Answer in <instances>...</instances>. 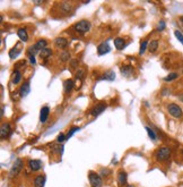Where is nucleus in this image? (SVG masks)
<instances>
[{"label": "nucleus", "instance_id": "obj_12", "mask_svg": "<svg viewBox=\"0 0 183 187\" xmlns=\"http://www.w3.org/2000/svg\"><path fill=\"white\" fill-rule=\"evenodd\" d=\"M33 184H34L35 187H43L45 184V176L44 175H37L33 179Z\"/></svg>", "mask_w": 183, "mask_h": 187}, {"label": "nucleus", "instance_id": "obj_42", "mask_svg": "<svg viewBox=\"0 0 183 187\" xmlns=\"http://www.w3.org/2000/svg\"><path fill=\"white\" fill-rule=\"evenodd\" d=\"M182 155H183V150H182Z\"/></svg>", "mask_w": 183, "mask_h": 187}, {"label": "nucleus", "instance_id": "obj_22", "mask_svg": "<svg viewBox=\"0 0 183 187\" xmlns=\"http://www.w3.org/2000/svg\"><path fill=\"white\" fill-rule=\"evenodd\" d=\"M51 56H52L51 49L45 48V49H43V50L40 51V57H41V59H48V58H50Z\"/></svg>", "mask_w": 183, "mask_h": 187}, {"label": "nucleus", "instance_id": "obj_23", "mask_svg": "<svg viewBox=\"0 0 183 187\" xmlns=\"http://www.w3.org/2000/svg\"><path fill=\"white\" fill-rule=\"evenodd\" d=\"M114 47L118 50H122L125 47V41L121 38H116V39H114Z\"/></svg>", "mask_w": 183, "mask_h": 187}, {"label": "nucleus", "instance_id": "obj_16", "mask_svg": "<svg viewBox=\"0 0 183 187\" xmlns=\"http://www.w3.org/2000/svg\"><path fill=\"white\" fill-rule=\"evenodd\" d=\"M54 44L60 49H66L68 47V40L64 39V38H57L54 40Z\"/></svg>", "mask_w": 183, "mask_h": 187}, {"label": "nucleus", "instance_id": "obj_20", "mask_svg": "<svg viewBox=\"0 0 183 187\" xmlns=\"http://www.w3.org/2000/svg\"><path fill=\"white\" fill-rule=\"evenodd\" d=\"M20 81H22V74H20V71H18V69L14 71L13 76H11V83L16 85V84H18Z\"/></svg>", "mask_w": 183, "mask_h": 187}, {"label": "nucleus", "instance_id": "obj_37", "mask_svg": "<svg viewBox=\"0 0 183 187\" xmlns=\"http://www.w3.org/2000/svg\"><path fill=\"white\" fill-rule=\"evenodd\" d=\"M25 64H26L25 60H20V62L16 65V68H18V67H23V66H25Z\"/></svg>", "mask_w": 183, "mask_h": 187}, {"label": "nucleus", "instance_id": "obj_33", "mask_svg": "<svg viewBox=\"0 0 183 187\" xmlns=\"http://www.w3.org/2000/svg\"><path fill=\"white\" fill-rule=\"evenodd\" d=\"M110 174H111V171L109 169H101V176L102 177H107Z\"/></svg>", "mask_w": 183, "mask_h": 187}, {"label": "nucleus", "instance_id": "obj_28", "mask_svg": "<svg viewBox=\"0 0 183 187\" xmlns=\"http://www.w3.org/2000/svg\"><path fill=\"white\" fill-rule=\"evenodd\" d=\"M177 76H179V75H177L176 73H170L166 77L164 78V81L165 82H172V81H174V80H176Z\"/></svg>", "mask_w": 183, "mask_h": 187}, {"label": "nucleus", "instance_id": "obj_38", "mask_svg": "<svg viewBox=\"0 0 183 187\" xmlns=\"http://www.w3.org/2000/svg\"><path fill=\"white\" fill-rule=\"evenodd\" d=\"M29 60H31V64H33V65L36 64V60H35V57H34V56H29Z\"/></svg>", "mask_w": 183, "mask_h": 187}, {"label": "nucleus", "instance_id": "obj_30", "mask_svg": "<svg viewBox=\"0 0 183 187\" xmlns=\"http://www.w3.org/2000/svg\"><path fill=\"white\" fill-rule=\"evenodd\" d=\"M79 129H81V128H79V127H72V128H71L70 130L68 132L67 135H66V136H67V139H70L71 136H72V134H74L75 132H78Z\"/></svg>", "mask_w": 183, "mask_h": 187}, {"label": "nucleus", "instance_id": "obj_35", "mask_svg": "<svg viewBox=\"0 0 183 187\" xmlns=\"http://www.w3.org/2000/svg\"><path fill=\"white\" fill-rule=\"evenodd\" d=\"M84 75H85V71H78V73L76 74V77H77L78 80H81V78L84 77Z\"/></svg>", "mask_w": 183, "mask_h": 187}, {"label": "nucleus", "instance_id": "obj_6", "mask_svg": "<svg viewBox=\"0 0 183 187\" xmlns=\"http://www.w3.org/2000/svg\"><path fill=\"white\" fill-rule=\"evenodd\" d=\"M106 103H104V102H101V103H97L96 106L93 107V109L90 110V115L93 117H96L98 116L100 113H102L104 110L106 109Z\"/></svg>", "mask_w": 183, "mask_h": 187}, {"label": "nucleus", "instance_id": "obj_25", "mask_svg": "<svg viewBox=\"0 0 183 187\" xmlns=\"http://www.w3.org/2000/svg\"><path fill=\"white\" fill-rule=\"evenodd\" d=\"M20 50L18 49V47H14L13 49H10V51H9V58L13 60V59H15L17 57V56L20 55Z\"/></svg>", "mask_w": 183, "mask_h": 187}, {"label": "nucleus", "instance_id": "obj_8", "mask_svg": "<svg viewBox=\"0 0 183 187\" xmlns=\"http://www.w3.org/2000/svg\"><path fill=\"white\" fill-rule=\"evenodd\" d=\"M11 133V127H10V124L5 123L1 124V127H0V136L1 139H5V137H8Z\"/></svg>", "mask_w": 183, "mask_h": 187}, {"label": "nucleus", "instance_id": "obj_29", "mask_svg": "<svg viewBox=\"0 0 183 187\" xmlns=\"http://www.w3.org/2000/svg\"><path fill=\"white\" fill-rule=\"evenodd\" d=\"M148 44H149V43H148L147 40H145V41L142 42V44H140V50H139V55H144Z\"/></svg>", "mask_w": 183, "mask_h": 187}, {"label": "nucleus", "instance_id": "obj_17", "mask_svg": "<svg viewBox=\"0 0 183 187\" xmlns=\"http://www.w3.org/2000/svg\"><path fill=\"white\" fill-rule=\"evenodd\" d=\"M74 86H75V83L72 80H67V81H64V83H63L64 93L66 94L70 93L71 91H72V89H74Z\"/></svg>", "mask_w": 183, "mask_h": 187}, {"label": "nucleus", "instance_id": "obj_4", "mask_svg": "<svg viewBox=\"0 0 183 187\" xmlns=\"http://www.w3.org/2000/svg\"><path fill=\"white\" fill-rule=\"evenodd\" d=\"M167 111L171 116L174 118H181L183 116V111L180 108V106H177L176 103H170L167 106Z\"/></svg>", "mask_w": 183, "mask_h": 187}, {"label": "nucleus", "instance_id": "obj_13", "mask_svg": "<svg viewBox=\"0 0 183 187\" xmlns=\"http://www.w3.org/2000/svg\"><path fill=\"white\" fill-rule=\"evenodd\" d=\"M127 180H128V175L125 171L121 170L118 174V183L120 186H124V185H127Z\"/></svg>", "mask_w": 183, "mask_h": 187}, {"label": "nucleus", "instance_id": "obj_3", "mask_svg": "<svg viewBox=\"0 0 183 187\" xmlns=\"http://www.w3.org/2000/svg\"><path fill=\"white\" fill-rule=\"evenodd\" d=\"M22 170H23V160L22 159H17L9 171V178L10 179H14V178L20 175V172Z\"/></svg>", "mask_w": 183, "mask_h": 187}, {"label": "nucleus", "instance_id": "obj_24", "mask_svg": "<svg viewBox=\"0 0 183 187\" xmlns=\"http://www.w3.org/2000/svg\"><path fill=\"white\" fill-rule=\"evenodd\" d=\"M158 49V41L157 40H153V41H150V43L148 44V50H149V52H155L156 50Z\"/></svg>", "mask_w": 183, "mask_h": 187}, {"label": "nucleus", "instance_id": "obj_5", "mask_svg": "<svg viewBox=\"0 0 183 187\" xmlns=\"http://www.w3.org/2000/svg\"><path fill=\"white\" fill-rule=\"evenodd\" d=\"M88 179H89V184L92 187H101V185H102V177L98 174L94 172V171L89 172Z\"/></svg>", "mask_w": 183, "mask_h": 187}, {"label": "nucleus", "instance_id": "obj_1", "mask_svg": "<svg viewBox=\"0 0 183 187\" xmlns=\"http://www.w3.org/2000/svg\"><path fill=\"white\" fill-rule=\"evenodd\" d=\"M171 155H172V150L167 146H162L155 152V159L158 162H165L167 160H170Z\"/></svg>", "mask_w": 183, "mask_h": 187}, {"label": "nucleus", "instance_id": "obj_34", "mask_svg": "<svg viewBox=\"0 0 183 187\" xmlns=\"http://www.w3.org/2000/svg\"><path fill=\"white\" fill-rule=\"evenodd\" d=\"M164 29H165V22H164V21H159L157 30H158V31H163Z\"/></svg>", "mask_w": 183, "mask_h": 187}, {"label": "nucleus", "instance_id": "obj_19", "mask_svg": "<svg viewBox=\"0 0 183 187\" xmlns=\"http://www.w3.org/2000/svg\"><path fill=\"white\" fill-rule=\"evenodd\" d=\"M114 78H115V73L113 71H106L104 74H103V76L101 77V80H105V81H110L112 82L114 81Z\"/></svg>", "mask_w": 183, "mask_h": 187}, {"label": "nucleus", "instance_id": "obj_9", "mask_svg": "<svg viewBox=\"0 0 183 187\" xmlns=\"http://www.w3.org/2000/svg\"><path fill=\"white\" fill-rule=\"evenodd\" d=\"M111 51V47L107 42H103L101 43L98 47H97V52H98V55L103 56V55H106V53H109Z\"/></svg>", "mask_w": 183, "mask_h": 187}, {"label": "nucleus", "instance_id": "obj_15", "mask_svg": "<svg viewBox=\"0 0 183 187\" xmlns=\"http://www.w3.org/2000/svg\"><path fill=\"white\" fill-rule=\"evenodd\" d=\"M28 166L33 171H37L42 168V161L41 160H36V159H34V160H29Z\"/></svg>", "mask_w": 183, "mask_h": 187}, {"label": "nucleus", "instance_id": "obj_10", "mask_svg": "<svg viewBox=\"0 0 183 187\" xmlns=\"http://www.w3.org/2000/svg\"><path fill=\"white\" fill-rule=\"evenodd\" d=\"M49 115H50V108L46 106L43 107L41 109V111H40V121H41L42 124H44L45 121L48 120Z\"/></svg>", "mask_w": 183, "mask_h": 187}, {"label": "nucleus", "instance_id": "obj_27", "mask_svg": "<svg viewBox=\"0 0 183 187\" xmlns=\"http://www.w3.org/2000/svg\"><path fill=\"white\" fill-rule=\"evenodd\" d=\"M146 130H147V133H148V136L150 137V139H153V141H155V139H157V135H156V133L153 130V129L149 127V126H147L146 127Z\"/></svg>", "mask_w": 183, "mask_h": 187}, {"label": "nucleus", "instance_id": "obj_2", "mask_svg": "<svg viewBox=\"0 0 183 187\" xmlns=\"http://www.w3.org/2000/svg\"><path fill=\"white\" fill-rule=\"evenodd\" d=\"M90 27H92V24H90L89 21L87 20L79 21V22H77L72 26V29L78 33H87L90 30Z\"/></svg>", "mask_w": 183, "mask_h": 187}, {"label": "nucleus", "instance_id": "obj_40", "mask_svg": "<svg viewBox=\"0 0 183 187\" xmlns=\"http://www.w3.org/2000/svg\"><path fill=\"white\" fill-rule=\"evenodd\" d=\"M180 22L183 24V16H181V17H180Z\"/></svg>", "mask_w": 183, "mask_h": 187}, {"label": "nucleus", "instance_id": "obj_7", "mask_svg": "<svg viewBox=\"0 0 183 187\" xmlns=\"http://www.w3.org/2000/svg\"><path fill=\"white\" fill-rule=\"evenodd\" d=\"M59 9H60L61 13L63 14H70L74 9V7H72V3L71 2H68V1H62V2L59 3Z\"/></svg>", "mask_w": 183, "mask_h": 187}, {"label": "nucleus", "instance_id": "obj_36", "mask_svg": "<svg viewBox=\"0 0 183 187\" xmlns=\"http://www.w3.org/2000/svg\"><path fill=\"white\" fill-rule=\"evenodd\" d=\"M70 66H71V68H76L78 66V60L77 59H72L71 60V62H70Z\"/></svg>", "mask_w": 183, "mask_h": 187}, {"label": "nucleus", "instance_id": "obj_21", "mask_svg": "<svg viewBox=\"0 0 183 187\" xmlns=\"http://www.w3.org/2000/svg\"><path fill=\"white\" fill-rule=\"evenodd\" d=\"M17 35H18V38H20L23 42H27V40H28V34H27V31H26L25 29L18 30V31H17Z\"/></svg>", "mask_w": 183, "mask_h": 187}, {"label": "nucleus", "instance_id": "obj_11", "mask_svg": "<svg viewBox=\"0 0 183 187\" xmlns=\"http://www.w3.org/2000/svg\"><path fill=\"white\" fill-rule=\"evenodd\" d=\"M133 73H135V68L132 67L131 65H125V66L121 67V74L124 77H130V76H132Z\"/></svg>", "mask_w": 183, "mask_h": 187}, {"label": "nucleus", "instance_id": "obj_14", "mask_svg": "<svg viewBox=\"0 0 183 187\" xmlns=\"http://www.w3.org/2000/svg\"><path fill=\"white\" fill-rule=\"evenodd\" d=\"M29 91H31V85H29V82L27 81V82H25V83L23 84L22 86H20V95L22 98L26 97V95L29 93Z\"/></svg>", "mask_w": 183, "mask_h": 187}, {"label": "nucleus", "instance_id": "obj_41", "mask_svg": "<svg viewBox=\"0 0 183 187\" xmlns=\"http://www.w3.org/2000/svg\"><path fill=\"white\" fill-rule=\"evenodd\" d=\"M127 187H135V186H132V185H129V186H127Z\"/></svg>", "mask_w": 183, "mask_h": 187}, {"label": "nucleus", "instance_id": "obj_31", "mask_svg": "<svg viewBox=\"0 0 183 187\" xmlns=\"http://www.w3.org/2000/svg\"><path fill=\"white\" fill-rule=\"evenodd\" d=\"M174 34H175V36H176V39L179 40V41H180L181 43L183 44V34H182V33H181L180 31H177V30H176V31L174 32Z\"/></svg>", "mask_w": 183, "mask_h": 187}, {"label": "nucleus", "instance_id": "obj_39", "mask_svg": "<svg viewBox=\"0 0 183 187\" xmlns=\"http://www.w3.org/2000/svg\"><path fill=\"white\" fill-rule=\"evenodd\" d=\"M180 100L183 102V94H181V95H180Z\"/></svg>", "mask_w": 183, "mask_h": 187}, {"label": "nucleus", "instance_id": "obj_32", "mask_svg": "<svg viewBox=\"0 0 183 187\" xmlns=\"http://www.w3.org/2000/svg\"><path fill=\"white\" fill-rule=\"evenodd\" d=\"M64 139H67V136L64 135L63 133H60V134H59V136H58V139H57V142L61 143V142H63Z\"/></svg>", "mask_w": 183, "mask_h": 187}, {"label": "nucleus", "instance_id": "obj_26", "mask_svg": "<svg viewBox=\"0 0 183 187\" xmlns=\"http://www.w3.org/2000/svg\"><path fill=\"white\" fill-rule=\"evenodd\" d=\"M69 58H70V53L68 51H63V52H61V55H60V60L62 62H67L68 60H69Z\"/></svg>", "mask_w": 183, "mask_h": 187}, {"label": "nucleus", "instance_id": "obj_18", "mask_svg": "<svg viewBox=\"0 0 183 187\" xmlns=\"http://www.w3.org/2000/svg\"><path fill=\"white\" fill-rule=\"evenodd\" d=\"M46 45H48V41L44 39H40L39 41H36V43L34 44V48H35V50L37 51H41V50H43V49L46 48Z\"/></svg>", "mask_w": 183, "mask_h": 187}]
</instances>
